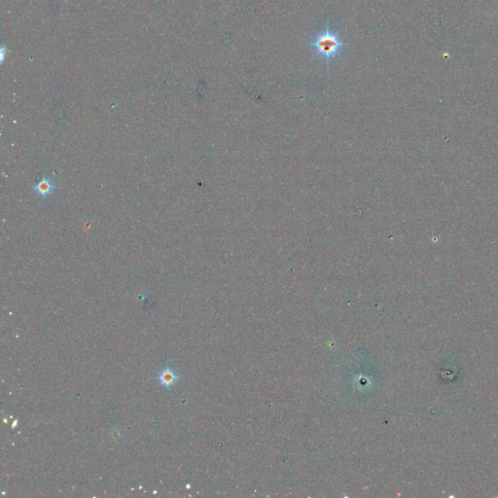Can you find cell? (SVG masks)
Listing matches in <instances>:
<instances>
[{"mask_svg": "<svg viewBox=\"0 0 498 498\" xmlns=\"http://www.w3.org/2000/svg\"><path fill=\"white\" fill-rule=\"evenodd\" d=\"M33 189L38 196L45 197L53 194L55 190V185L51 179H49L48 177H43L38 183L34 185Z\"/></svg>", "mask_w": 498, "mask_h": 498, "instance_id": "obj_3", "label": "cell"}, {"mask_svg": "<svg viewBox=\"0 0 498 498\" xmlns=\"http://www.w3.org/2000/svg\"><path fill=\"white\" fill-rule=\"evenodd\" d=\"M346 45L347 43L342 41L339 33L330 30L329 24H327L325 30L318 33L310 43L314 53L324 59L327 63L335 59Z\"/></svg>", "mask_w": 498, "mask_h": 498, "instance_id": "obj_1", "label": "cell"}, {"mask_svg": "<svg viewBox=\"0 0 498 498\" xmlns=\"http://www.w3.org/2000/svg\"><path fill=\"white\" fill-rule=\"evenodd\" d=\"M179 378L177 373L170 367H166L159 374V381L163 386L170 387Z\"/></svg>", "mask_w": 498, "mask_h": 498, "instance_id": "obj_2", "label": "cell"}]
</instances>
